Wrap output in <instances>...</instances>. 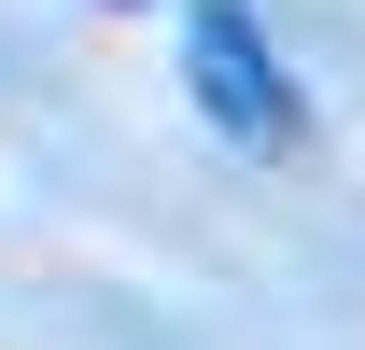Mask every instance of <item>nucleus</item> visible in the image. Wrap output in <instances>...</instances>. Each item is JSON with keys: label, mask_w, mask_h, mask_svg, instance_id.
<instances>
[{"label": "nucleus", "mask_w": 365, "mask_h": 350, "mask_svg": "<svg viewBox=\"0 0 365 350\" xmlns=\"http://www.w3.org/2000/svg\"><path fill=\"white\" fill-rule=\"evenodd\" d=\"M182 98H197L239 154H295V140H309V98H295V70L267 56V28H253L239 0H182Z\"/></svg>", "instance_id": "obj_1"}]
</instances>
